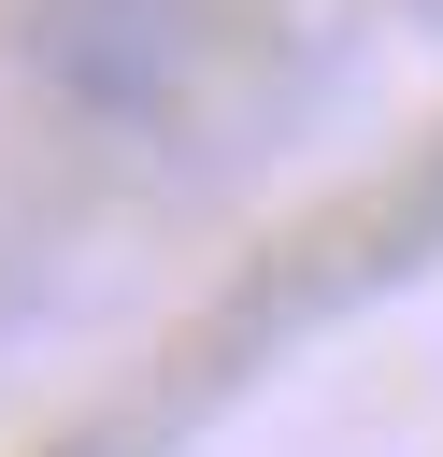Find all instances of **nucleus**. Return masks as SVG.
I'll return each mask as SVG.
<instances>
[]
</instances>
